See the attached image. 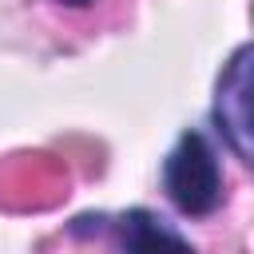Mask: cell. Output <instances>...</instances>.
<instances>
[{
  "instance_id": "277c9868",
  "label": "cell",
  "mask_w": 254,
  "mask_h": 254,
  "mask_svg": "<svg viewBox=\"0 0 254 254\" xmlns=\"http://www.w3.org/2000/svg\"><path fill=\"white\" fill-rule=\"evenodd\" d=\"M56 4H67V8H87L91 0H56Z\"/></svg>"
},
{
  "instance_id": "7a4b0ae2",
  "label": "cell",
  "mask_w": 254,
  "mask_h": 254,
  "mask_svg": "<svg viewBox=\"0 0 254 254\" xmlns=\"http://www.w3.org/2000/svg\"><path fill=\"white\" fill-rule=\"evenodd\" d=\"M250 91H254V48L238 44L234 56L222 64L214 83V107L210 119L222 135V143L234 151L238 163H254V115H250Z\"/></svg>"
},
{
  "instance_id": "3957f363",
  "label": "cell",
  "mask_w": 254,
  "mask_h": 254,
  "mask_svg": "<svg viewBox=\"0 0 254 254\" xmlns=\"http://www.w3.org/2000/svg\"><path fill=\"white\" fill-rule=\"evenodd\" d=\"M111 234H115L119 254H194V246L179 234V226H171L163 214L147 206L123 210L111 222Z\"/></svg>"
},
{
  "instance_id": "6da1fadb",
  "label": "cell",
  "mask_w": 254,
  "mask_h": 254,
  "mask_svg": "<svg viewBox=\"0 0 254 254\" xmlns=\"http://www.w3.org/2000/svg\"><path fill=\"white\" fill-rule=\"evenodd\" d=\"M163 190L190 218H206L222 206V167L202 131L187 127L175 139V147L163 163Z\"/></svg>"
}]
</instances>
